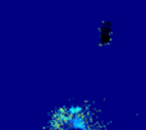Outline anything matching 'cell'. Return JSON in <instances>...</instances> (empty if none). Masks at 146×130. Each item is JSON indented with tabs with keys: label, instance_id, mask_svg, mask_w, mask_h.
I'll list each match as a JSON object with an SVG mask.
<instances>
[{
	"label": "cell",
	"instance_id": "cell-2",
	"mask_svg": "<svg viewBox=\"0 0 146 130\" xmlns=\"http://www.w3.org/2000/svg\"><path fill=\"white\" fill-rule=\"evenodd\" d=\"M111 24L110 22H104L100 28V45H106L111 41Z\"/></svg>",
	"mask_w": 146,
	"mask_h": 130
},
{
	"label": "cell",
	"instance_id": "cell-1",
	"mask_svg": "<svg viewBox=\"0 0 146 130\" xmlns=\"http://www.w3.org/2000/svg\"><path fill=\"white\" fill-rule=\"evenodd\" d=\"M45 130H103V126L95 108L67 103L51 112Z\"/></svg>",
	"mask_w": 146,
	"mask_h": 130
}]
</instances>
